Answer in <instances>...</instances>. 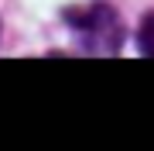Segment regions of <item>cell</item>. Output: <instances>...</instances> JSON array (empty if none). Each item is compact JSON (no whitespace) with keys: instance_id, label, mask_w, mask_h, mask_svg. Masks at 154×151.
Segmentation results:
<instances>
[{"instance_id":"cell-1","label":"cell","mask_w":154,"mask_h":151,"mask_svg":"<svg viewBox=\"0 0 154 151\" xmlns=\"http://www.w3.org/2000/svg\"><path fill=\"white\" fill-rule=\"evenodd\" d=\"M65 24L72 28V34L79 38L89 55H113L123 45V24L120 14L110 4H93L82 11H65Z\"/></svg>"},{"instance_id":"cell-2","label":"cell","mask_w":154,"mask_h":151,"mask_svg":"<svg viewBox=\"0 0 154 151\" xmlns=\"http://www.w3.org/2000/svg\"><path fill=\"white\" fill-rule=\"evenodd\" d=\"M137 45H140V55L154 58V11L140 21V31H137Z\"/></svg>"}]
</instances>
